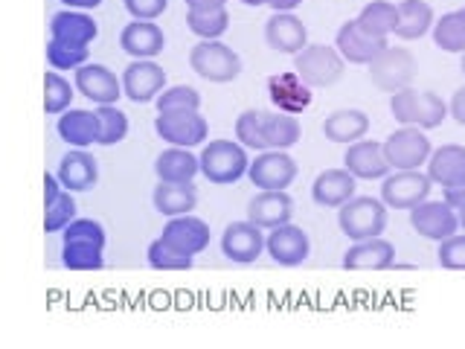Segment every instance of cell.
<instances>
[{
	"label": "cell",
	"instance_id": "15",
	"mask_svg": "<svg viewBox=\"0 0 465 349\" xmlns=\"http://www.w3.org/2000/svg\"><path fill=\"white\" fill-rule=\"evenodd\" d=\"M123 91L131 102L145 105L166 91V70L152 58H137L123 70Z\"/></svg>",
	"mask_w": 465,
	"mask_h": 349
},
{
	"label": "cell",
	"instance_id": "9",
	"mask_svg": "<svg viewBox=\"0 0 465 349\" xmlns=\"http://www.w3.org/2000/svg\"><path fill=\"white\" fill-rule=\"evenodd\" d=\"M154 131L160 140L169 145H183V149H198L207 143L210 123L201 111H172V114H157Z\"/></svg>",
	"mask_w": 465,
	"mask_h": 349
},
{
	"label": "cell",
	"instance_id": "51",
	"mask_svg": "<svg viewBox=\"0 0 465 349\" xmlns=\"http://www.w3.org/2000/svg\"><path fill=\"white\" fill-rule=\"evenodd\" d=\"M186 9H224L227 0H183Z\"/></svg>",
	"mask_w": 465,
	"mask_h": 349
},
{
	"label": "cell",
	"instance_id": "36",
	"mask_svg": "<svg viewBox=\"0 0 465 349\" xmlns=\"http://www.w3.org/2000/svg\"><path fill=\"white\" fill-rule=\"evenodd\" d=\"M62 265L67 271H102L105 268V247L96 242H64Z\"/></svg>",
	"mask_w": 465,
	"mask_h": 349
},
{
	"label": "cell",
	"instance_id": "34",
	"mask_svg": "<svg viewBox=\"0 0 465 349\" xmlns=\"http://www.w3.org/2000/svg\"><path fill=\"white\" fill-rule=\"evenodd\" d=\"M358 26L363 29L367 35L372 38H387V35H396V26H399V4L392 0H372L361 9L358 15Z\"/></svg>",
	"mask_w": 465,
	"mask_h": 349
},
{
	"label": "cell",
	"instance_id": "1",
	"mask_svg": "<svg viewBox=\"0 0 465 349\" xmlns=\"http://www.w3.org/2000/svg\"><path fill=\"white\" fill-rule=\"evenodd\" d=\"M390 114L399 125H419V128H440L445 123L448 102L433 91H419V87H401L390 96Z\"/></svg>",
	"mask_w": 465,
	"mask_h": 349
},
{
	"label": "cell",
	"instance_id": "33",
	"mask_svg": "<svg viewBox=\"0 0 465 349\" xmlns=\"http://www.w3.org/2000/svg\"><path fill=\"white\" fill-rule=\"evenodd\" d=\"M154 210L163 213L166 218L172 215H183V213H193L195 204H198V193L193 184H169V181H157L154 193Z\"/></svg>",
	"mask_w": 465,
	"mask_h": 349
},
{
	"label": "cell",
	"instance_id": "8",
	"mask_svg": "<svg viewBox=\"0 0 465 349\" xmlns=\"http://www.w3.org/2000/svg\"><path fill=\"white\" fill-rule=\"evenodd\" d=\"M384 155L392 169H421L428 166L433 155V145L425 135V128L419 125H399L384 140Z\"/></svg>",
	"mask_w": 465,
	"mask_h": 349
},
{
	"label": "cell",
	"instance_id": "11",
	"mask_svg": "<svg viewBox=\"0 0 465 349\" xmlns=\"http://www.w3.org/2000/svg\"><path fill=\"white\" fill-rule=\"evenodd\" d=\"M268 251V236L256 222H232L222 233V254L236 265H251Z\"/></svg>",
	"mask_w": 465,
	"mask_h": 349
},
{
	"label": "cell",
	"instance_id": "6",
	"mask_svg": "<svg viewBox=\"0 0 465 349\" xmlns=\"http://www.w3.org/2000/svg\"><path fill=\"white\" fill-rule=\"evenodd\" d=\"M370 67V79L381 94H396L401 87H411L419 65H416V55L407 50V47H387L384 53H378Z\"/></svg>",
	"mask_w": 465,
	"mask_h": 349
},
{
	"label": "cell",
	"instance_id": "21",
	"mask_svg": "<svg viewBox=\"0 0 465 349\" xmlns=\"http://www.w3.org/2000/svg\"><path fill=\"white\" fill-rule=\"evenodd\" d=\"M334 47L341 50V55L349 65H370L378 53H384L390 44L387 38H372L358 26V21H346L338 35H334Z\"/></svg>",
	"mask_w": 465,
	"mask_h": 349
},
{
	"label": "cell",
	"instance_id": "53",
	"mask_svg": "<svg viewBox=\"0 0 465 349\" xmlns=\"http://www.w3.org/2000/svg\"><path fill=\"white\" fill-rule=\"evenodd\" d=\"M302 0H271V9L273 12H294Z\"/></svg>",
	"mask_w": 465,
	"mask_h": 349
},
{
	"label": "cell",
	"instance_id": "26",
	"mask_svg": "<svg viewBox=\"0 0 465 349\" xmlns=\"http://www.w3.org/2000/svg\"><path fill=\"white\" fill-rule=\"evenodd\" d=\"M120 47L131 58H154L163 53L166 47V35L154 21H131L123 26L120 33Z\"/></svg>",
	"mask_w": 465,
	"mask_h": 349
},
{
	"label": "cell",
	"instance_id": "47",
	"mask_svg": "<svg viewBox=\"0 0 465 349\" xmlns=\"http://www.w3.org/2000/svg\"><path fill=\"white\" fill-rule=\"evenodd\" d=\"M125 12L137 21H157L166 12L169 0H123Z\"/></svg>",
	"mask_w": 465,
	"mask_h": 349
},
{
	"label": "cell",
	"instance_id": "48",
	"mask_svg": "<svg viewBox=\"0 0 465 349\" xmlns=\"http://www.w3.org/2000/svg\"><path fill=\"white\" fill-rule=\"evenodd\" d=\"M62 193H64V186L58 181V174H44V207L53 204Z\"/></svg>",
	"mask_w": 465,
	"mask_h": 349
},
{
	"label": "cell",
	"instance_id": "27",
	"mask_svg": "<svg viewBox=\"0 0 465 349\" xmlns=\"http://www.w3.org/2000/svg\"><path fill=\"white\" fill-rule=\"evenodd\" d=\"M154 174L169 184H193L201 174V157L183 145H169L154 160Z\"/></svg>",
	"mask_w": 465,
	"mask_h": 349
},
{
	"label": "cell",
	"instance_id": "37",
	"mask_svg": "<svg viewBox=\"0 0 465 349\" xmlns=\"http://www.w3.org/2000/svg\"><path fill=\"white\" fill-rule=\"evenodd\" d=\"M186 26H189V33L201 41L222 38L230 29V12L227 9H186Z\"/></svg>",
	"mask_w": 465,
	"mask_h": 349
},
{
	"label": "cell",
	"instance_id": "35",
	"mask_svg": "<svg viewBox=\"0 0 465 349\" xmlns=\"http://www.w3.org/2000/svg\"><path fill=\"white\" fill-rule=\"evenodd\" d=\"M430 35L442 53H465V12L457 9V12L440 15L430 29Z\"/></svg>",
	"mask_w": 465,
	"mask_h": 349
},
{
	"label": "cell",
	"instance_id": "30",
	"mask_svg": "<svg viewBox=\"0 0 465 349\" xmlns=\"http://www.w3.org/2000/svg\"><path fill=\"white\" fill-rule=\"evenodd\" d=\"M428 174H430V181L440 186L462 184L465 181V145L445 143L440 149H433L428 160Z\"/></svg>",
	"mask_w": 465,
	"mask_h": 349
},
{
	"label": "cell",
	"instance_id": "20",
	"mask_svg": "<svg viewBox=\"0 0 465 349\" xmlns=\"http://www.w3.org/2000/svg\"><path fill=\"white\" fill-rule=\"evenodd\" d=\"M392 265H396V247L381 236L352 242L343 254L346 271H387Z\"/></svg>",
	"mask_w": 465,
	"mask_h": 349
},
{
	"label": "cell",
	"instance_id": "42",
	"mask_svg": "<svg viewBox=\"0 0 465 349\" xmlns=\"http://www.w3.org/2000/svg\"><path fill=\"white\" fill-rule=\"evenodd\" d=\"M145 259H149V265L154 271H189L193 268V256H183L178 251H172V247L163 242V239H154L149 244V254H145Z\"/></svg>",
	"mask_w": 465,
	"mask_h": 349
},
{
	"label": "cell",
	"instance_id": "31",
	"mask_svg": "<svg viewBox=\"0 0 465 349\" xmlns=\"http://www.w3.org/2000/svg\"><path fill=\"white\" fill-rule=\"evenodd\" d=\"M262 137H265L268 149H291L302 137V125L297 114L285 111H262Z\"/></svg>",
	"mask_w": 465,
	"mask_h": 349
},
{
	"label": "cell",
	"instance_id": "5",
	"mask_svg": "<svg viewBox=\"0 0 465 349\" xmlns=\"http://www.w3.org/2000/svg\"><path fill=\"white\" fill-rule=\"evenodd\" d=\"M294 70L309 87H331L341 82L346 58L338 47H329V44H309L294 55Z\"/></svg>",
	"mask_w": 465,
	"mask_h": 349
},
{
	"label": "cell",
	"instance_id": "38",
	"mask_svg": "<svg viewBox=\"0 0 465 349\" xmlns=\"http://www.w3.org/2000/svg\"><path fill=\"white\" fill-rule=\"evenodd\" d=\"M44 55H47V65L53 70H79L82 65H87V58H91V47H79V44H67V41H58V38H50L47 47H44Z\"/></svg>",
	"mask_w": 465,
	"mask_h": 349
},
{
	"label": "cell",
	"instance_id": "14",
	"mask_svg": "<svg viewBox=\"0 0 465 349\" xmlns=\"http://www.w3.org/2000/svg\"><path fill=\"white\" fill-rule=\"evenodd\" d=\"M76 76V91L82 96H87L96 105H116V99H120L125 91H123V76H116V73L105 65H96V62H87L82 65L79 70H73Z\"/></svg>",
	"mask_w": 465,
	"mask_h": 349
},
{
	"label": "cell",
	"instance_id": "29",
	"mask_svg": "<svg viewBox=\"0 0 465 349\" xmlns=\"http://www.w3.org/2000/svg\"><path fill=\"white\" fill-rule=\"evenodd\" d=\"M370 131V114L361 111V108H341V111H331L326 120H323V137L329 143H358L367 137Z\"/></svg>",
	"mask_w": 465,
	"mask_h": 349
},
{
	"label": "cell",
	"instance_id": "24",
	"mask_svg": "<svg viewBox=\"0 0 465 349\" xmlns=\"http://www.w3.org/2000/svg\"><path fill=\"white\" fill-rule=\"evenodd\" d=\"M99 35V24L94 15H84L82 9H64L55 12L50 18V38L79 44V47H91Z\"/></svg>",
	"mask_w": 465,
	"mask_h": 349
},
{
	"label": "cell",
	"instance_id": "43",
	"mask_svg": "<svg viewBox=\"0 0 465 349\" xmlns=\"http://www.w3.org/2000/svg\"><path fill=\"white\" fill-rule=\"evenodd\" d=\"M73 218H76V201H73V193L64 189L53 204L44 207V230L47 233H62Z\"/></svg>",
	"mask_w": 465,
	"mask_h": 349
},
{
	"label": "cell",
	"instance_id": "44",
	"mask_svg": "<svg viewBox=\"0 0 465 349\" xmlns=\"http://www.w3.org/2000/svg\"><path fill=\"white\" fill-rule=\"evenodd\" d=\"M236 140L251 152H265V137H262V111H242L236 116Z\"/></svg>",
	"mask_w": 465,
	"mask_h": 349
},
{
	"label": "cell",
	"instance_id": "28",
	"mask_svg": "<svg viewBox=\"0 0 465 349\" xmlns=\"http://www.w3.org/2000/svg\"><path fill=\"white\" fill-rule=\"evenodd\" d=\"M55 131L73 149H87V145L99 143V116L96 111L67 108L64 114H58Z\"/></svg>",
	"mask_w": 465,
	"mask_h": 349
},
{
	"label": "cell",
	"instance_id": "25",
	"mask_svg": "<svg viewBox=\"0 0 465 349\" xmlns=\"http://www.w3.org/2000/svg\"><path fill=\"white\" fill-rule=\"evenodd\" d=\"M312 91L314 87L305 85L297 70L294 73H276V76H268V96L280 111L285 114H302L312 105Z\"/></svg>",
	"mask_w": 465,
	"mask_h": 349
},
{
	"label": "cell",
	"instance_id": "3",
	"mask_svg": "<svg viewBox=\"0 0 465 349\" xmlns=\"http://www.w3.org/2000/svg\"><path fill=\"white\" fill-rule=\"evenodd\" d=\"M387 204L381 198H372V195H355L349 198L343 207L338 210V224L341 233L346 239L361 242V239H372V236H381L387 230Z\"/></svg>",
	"mask_w": 465,
	"mask_h": 349
},
{
	"label": "cell",
	"instance_id": "52",
	"mask_svg": "<svg viewBox=\"0 0 465 349\" xmlns=\"http://www.w3.org/2000/svg\"><path fill=\"white\" fill-rule=\"evenodd\" d=\"M62 4H64L67 9H82V12H87V9L102 6V0H62Z\"/></svg>",
	"mask_w": 465,
	"mask_h": 349
},
{
	"label": "cell",
	"instance_id": "41",
	"mask_svg": "<svg viewBox=\"0 0 465 349\" xmlns=\"http://www.w3.org/2000/svg\"><path fill=\"white\" fill-rule=\"evenodd\" d=\"M172 111H201V94L189 85H172L157 96V114Z\"/></svg>",
	"mask_w": 465,
	"mask_h": 349
},
{
	"label": "cell",
	"instance_id": "40",
	"mask_svg": "<svg viewBox=\"0 0 465 349\" xmlns=\"http://www.w3.org/2000/svg\"><path fill=\"white\" fill-rule=\"evenodd\" d=\"M99 116V145H116L128 137V116L116 105H96Z\"/></svg>",
	"mask_w": 465,
	"mask_h": 349
},
{
	"label": "cell",
	"instance_id": "19",
	"mask_svg": "<svg viewBox=\"0 0 465 349\" xmlns=\"http://www.w3.org/2000/svg\"><path fill=\"white\" fill-rule=\"evenodd\" d=\"M265 44L276 53L297 55L309 47V29L291 12H273L265 24Z\"/></svg>",
	"mask_w": 465,
	"mask_h": 349
},
{
	"label": "cell",
	"instance_id": "7",
	"mask_svg": "<svg viewBox=\"0 0 465 349\" xmlns=\"http://www.w3.org/2000/svg\"><path fill=\"white\" fill-rule=\"evenodd\" d=\"M430 174L419 169H392L387 178L381 181V201L390 210H407L419 207L421 201H428L430 195Z\"/></svg>",
	"mask_w": 465,
	"mask_h": 349
},
{
	"label": "cell",
	"instance_id": "55",
	"mask_svg": "<svg viewBox=\"0 0 465 349\" xmlns=\"http://www.w3.org/2000/svg\"><path fill=\"white\" fill-rule=\"evenodd\" d=\"M457 213H460V227H462V230H465V207H460V210H457Z\"/></svg>",
	"mask_w": 465,
	"mask_h": 349
},
{
	"label": "cell",
	"instance_id": "2",
	"mask_svg": "<svg viewBox=\"0 0 465 349\" xmlns=\"http://www.w3.org/2000/svg\"><path fill=\"white\" fill-rule=\"evenodd\" d=\"M251 149H244L239 140H210L201 149V174L215 186H230L247 178L251 169Z\"/></svg>",
	"mask_w": 465,
	"mask_h": 349
},
{
	"label": "cell",
	"instance_id": "39",
	"mask_svg": "<svg viewBox=\"0 0 465 349\" xmlns=\"http://www.w3.org/2000/svg\"><path fill=\"white\" fill-rule=\"evenodd\" d=\"M76 94V82L62 76V70H50L44 76V111L47 114H64Z\"/></svg>",
	"mask_w": 465,
	"mask_h": 349
},
{
	"label": "cell",
	"instance_id": "17",
	"mask_svg": "<svg viewBox=\"0 0 465 349\" xmlns=\"http://www.w3.org/2000/svg\"><path fill=\"white\" fill-rule=\"evenodd\" d=\"M268 254L276 265L282 268H297L302 265L305 259L312 254V239L309 233L297 224H282V227H273L268 233Z\"/></svg>",
	"mask_w": 465,
	"mask_h": 349
},
{
	"label": "cell",
	"instance_id": "22",
	"mask_svg": "<svg viewBox=\"0 0 465 349\" xmlns=\"http://www.w3.org/2000/svg\"><path fill=\"white\" fill-rule=\"evenodd\" d=\"M355 186H358V178L346 166L323 169L312 184V198H314V204H320V207L341 210L349 198H355Z\"/></svg>",
	"mask_w": 465,
	"mask_h": 349
},
{
	"label": "cell",
	"instance_id": "50",
	"mask_svg": "<svg viewBox=\"0 0 465 349\" xmlns=\"http://www.w3.org/2000/svg\"><path fill=\"white\" fill-rule=\"evenodd\" d=\"M442 198H445L454 210L465 207V181H462V184H454V186H442Z\"/></svg>",
	"mask_w": 465,
	"mask_h": 349
},
{
	"label": "cell",
	"instance_id": "54",
	"mask_svg": "<svg viewBox=\"0 0 465 349\" xmlns=\"http://www.w3.org/2000/svg\"><path fill=\"white\" fill-rule=\"evenodd\" d=\"M244 6H271V0H239Z\"/></svg>",
	"mask_w": 465,
	"mask_h": 349
},
{
	"label": "cell",
	"instance_id": "16",
	"mask_svg": "<svg viewBox=\"0 0 465 349\" xmlns=\"http://www.w3.org/2000/svg\"><path fill=\"white\" fill-rule=\"evenodd\" d=\"M343 166L355 174L358 181H384L392 172L390 160L384 155V143L375 140H358L346 145Z\"/></svg>",
	"mask_w": 465,
	"mask_h": 349
},
{
	"label": "cell",
	"instance_id": "56",
	"mask_svg": "<svg viewBox=\"0 0 465 349\" xmlns=\"http://www.w3.org/2000/svg\"><path fill=\"white\" fill-rule=\"evenodd\" d=\"M460 67H462V76H465V53H462V62H460Z\"/></svg>",
	"mask_w": 465,
	"mask_h": 349
},
{
	"label": "cell",
	"instance_id": "13",
	"mask_svg": "<svg viewBox=\"0 0 465 349\" xmlns=\"http://www.w3.org/2000/svg\"><path fill=\"white\" fill-rule=\"evenodd\" d=\"M411 227L421 239L442 242L460 230V213L450 207L445 198L442 201H421L419 207L411 210Z\"/></svg>",
	"mask_w": 465,
	"mask_h": 349
},
{
	"label": "cell",
	"instance_id": "57",
	"mask_svg": "<svg viewBox=\"0 0 465 349\" xmlns=\"http://www.w3.org/2000/svg\"><path fill=\"white\" fill-rule=\"evenodd\" d=\"M462 12H465V6H462Z\"/></svg>",
	"mask_w": 465,
	"mask_h": 349
},
{
	"label": "cell",
	"instance_id": "12",
	"mask_svg": "<svg viewBox=\"0 0 465 349\" xmlns=\"http://www.w3.org/2000/svg\"><path fill=\"white\" fill-rule=\"evenodd\" d=\"M172 251H178L183 256H198L207 251L210 244V224L203 218L193 215V213H183V215H172L169 222L163 224V233H160Z\"/></svg>",
	"mask_w": 465,
	"mask_h": 349
},
{
	"label": "cell",
	"instance_id": "18",
	"mask_svg": "<svg viewBox=\"0 0 465 349\" xmlns=\"http://www.w3.org/2000/svg\"><path fill=\"white\" fill-rule=\"evenodd\" d=\"M294 215V198L285 189H259L247 204V218L256 222L262 230H273L291 222Z\"/></svg>",
	"mask_w": 465,
	"mask_h": 349
},
{
	"label": "cell",
	"instance_id": "4",
	"mask_svg": "<svg viewBox=\"0 0 465 349\" xmlns=\"http://www.w3.org/2000/svg\"><path fill=\"white\" fill-rule=\"evenodd\" d=\"M189 67H193L201 79H207L213 85H227L242 73V55L227 47L224 41H198L189 50Z\"/></svg>",
	"mask_w": 465,
	"mask_h": 349
},
{
	"label": "cell",
	"instance_id": "10",
	"mask_svg": "<svg viewBox=\"0 0 465 349\" xmlns=\"http://www.w3.org/2000/svg\"><path fill=\"white\" fill-rule=\"evenodd\" d=\"M300 166L297 160L288 155V149H265L251 160L247 178L259 189H288L297 181Z\"/></svg>",
	"mask_w": 465,
	"mask_h": 349
},
{
	"label": "cell",
	"instance_id": "49",
	"mask_svg": "<svg viewBox=\"0 0 465 349\" xmlns=\"http://www.w3.org/2000/svg\"><path fill=\"white\" fill-rule=\"evenodd\" d=\"M448 111H450V116H454L460 125H465V85L460 87V91H454V96H450Z\"/></svg>",
	"mask_w": 465,
	"mask_h": 349
},
{
	"label": "cell",
	"instance_id": "45",
	"mask_svg": "<svg viewBox=\"0 0 465 349\" xmlns=\"http://www.w3.org/2000/svg\"><path fill=\"white\" fill-rule=\"evenodd\" d=\"M62 239L64 242H96L105 247L108 236H105V227H102L96 218H73V222L62 230Z\"/></svg>",
	"mask_w": 465,
	"mask_h": 349
},
{
	"label": "cell",
	"instance_id": "32",
	"mask_svg": "<svg viewBox=\"0 0 465 349\" xmlns=\"http://www.w3.org/2000/svg\"><path fill=\"white\" fill-rule=\"evenodd\" d=\"M436 24V15L428 0H399V26L396 35L401 41L425 38Z\"/></svg>",
	"mask_w": 465,
	"mask_h": 349
},
{
	"label": "cell",
	"instance_id": "46",
	"mask_svg": "<svg viewBox=\"0 0 465 349\" xmlns=\"http://www.w3.org/2000/svg\"><path fill=\"white\" fill-rule=\"evenodd\" d=\"M436 259L445 271H465V233H454L440 242V251Z\"/></svg>",
	"mask_w": 465,
	"mask_h": 349
},
{
	"label": "cell",
	"instance_id": "23",
	"mask_svg": "<svg viewBox=\"0 0 465 349\" xmlns=\"http://www.w3.org/2000/svg\"><path fill=\"white\" fill-rule=\"evenodd\" d=\"M55 174L70 193H87V189H94L99 184V164L87 149H73L62 157Z\"/></svg>",
	"mask_w": 465,
	"mask_h": 349
}]
</instances>
